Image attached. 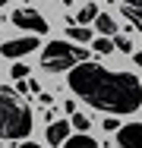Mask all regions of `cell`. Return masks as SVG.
Masks as SVG:
<instances>
[{
	"mask_svg": "<svg viewBox=\"0 0 142 148\" xmlns=\"http://www.w3.org/2000/svg\"><path fill=\"white\" fill-rule=\"evenodd\" d=\"M70 88L85 104L104 114H133L142 107V82L133 73H111L98 63H79L70 69Z\"/></svg>",
	"mask_w": 142,
	"mask_h": 148,
	"instance_id": "1",
	"label": "cell"
},
{
	"mask_svg": "<svg viewBox=\"0 0 142 148\" xmlns=\"http://www.w3.org/2000/svg\"><path fill=\"white\" fill-rule=\"evenodd\" d=\"M32 132V107L19 91L0 85V139H26Z\"/></svg>",
	"mask_w": 142,
	"mask_h": 148,
	"instance_id": "2",
	"label": "cell"
},
{
	"mask_svg": "<svg viewBox=\"0 0 142 148\" xmlns=\"http://www.w3.org/2000/svg\"><path fill=\"white\" fill-rule=\"evenodd\" d=\"M79 63H88V51L70 44V41H51L41 51V66L48 73H63V69H76Z\"/></svg>",
	"mask_w": 142,
	"mask_h": 148,
	"instance_id": "3",
	"label": "cell"
},
{
	"mask_svg": "<svg viewBox=\"0 0 142 148\" xmlns=\"http://www.w3.org/2000/svg\"><path fill=\"white\" fill-rule=\"evenodd\" d=\"M10 22H13L16 29H26V32H32L35 38L48 32V22H44V16H41L38 10H32V6H19V10H16V13L10 16Z\"/></svg>",
	"mask_w": 142,
	"mask_h": 148,
	"instance_id": "4",
	"label": "cell"
},
{
	"mask_svg": "<svg viewBox=\"0 0 142 148\" xmlns=\"http://www.w3.org/2000/svg\"><path fill=\"white\" fill-rule=\"evenodd\" d=\"M32 51H38V38H35V35L16 38V41H3V44H0V54L6 60H19V57H26V54H32Z\"/></svg>",
	"mask_w": 142,
	"mask_h": 148,
	"instance_id": "5",
	"label": "cell"
},
{
	"mask_svg": "<svg viewBox=\"0 0 142 148\" xmlns=\"http://www.w3.org/2000/svg\"><path fill=\"white\" fill-rule=\"evenodd\" d=\"M117 148H142V123H130L117 132Z\"/></svg>",
	"mask_w": 142,
	"mask_h": 148,
	"instance_id": "6",
	"label": "cell"
},
{
	"mask_svg": "<svg viewBox=\"0 0 142 148\" xmlns=\"http://www.w3.org/2000/svg\"><path fill=\"white\" fill-rule=\"evenodd\" d=\"M70 129H73V126H70L66 120L51 123V126H48V142H51V145H63V142L70 139Z\"/></svg>",
	"mask_w": 142,
	"mask_h": 148,
	"instance_id": "7",
	"label": "cell"
},
{
	"mask_svg": "<svg viewBox=\"0 0 142 148\" xmlns=\"http://www.w3.org/2000/svg\"><path fill=\"white\" fill-rule=\"evenodd\" d=\"M120 13L133 25H139V32H142V0H136V3H120Z\"/></svg>",
	"mask_w": 142,
	"mask_h": 148,
	"instance_id": "8",
	"label": "cell"
},
{
	"mask_svg": "<svg viewBox=\"0 0 142 148\" xmlns=\"http://www.w3.org/2000/svg\"><path fill=\"white\" fill-rule=\"evenodd\" d=\"M66 35H70V41H76V47L92 41V32H88V29H82V25H66Z\"/></svg>",
	"mask_w": 142,
	"mask_h": 148,
	"instance_id": "9",
	"label": "cell"
},
{
	"mask_svg": "<svg viewBox=\"0 0 142 148\" xmlns=\"http://www.w3.org/2000/svg\"><path fill=\"white\" fill-rule=\"evenodd\" d=\"M95 25H98V32L104 35V38H111L114 32H117V22H114L108 13H98V19H95Z\"/></svg>",
	"mask_w": 142,
	"mask_h": 148,
	"instance_id": "10",
	"label": "cell"
},
{
	"mask_svg": "<svg viewBox=\"0 0 142 148\" xmlns=\"http://www.w3.org/2000/svg\"><path fill=\"white\" fill-rule=\"evenodd\" d=\"M63 148H98V142H95L92 136H70V139L63 142Z\"/></svg>",
	"mask_w": 142,
	"mask_h": 148,
	"instance_id": "11",
	"label": "cell"
},
{
	"mask_svg": "<svg viewBox=\"0 0 142 148\" xmlns=\"http://www.w3.org/2000/svg\"><path fill=\"white\" fill-rule=\"evenodd\" d=\"M95 19H98V6H95V3H85L82 10H79V16H76V22H79L82 29H85V22H95Z\"/></svg>",
	"mask_w": 142,
	"mask_h": 148,
	"instance_id": "12",
	"label": "cell"
},
{
	"mask_svg": "<svg viewBox=\"0 0 142 148\" xmlns=\"http://www.w3.org/2000/svg\"><path fill=\"white\" fill-rule=\"evenodd\" d=\"M70 126H73V129H79V136H85V129H88V117H82V114H73Z\"/></svg>",
	"mask_w": 142,
	"mask_h": 148,
	"instance_id": "13",
	"label": "cell"
},
{
	"mask_svg": "<svg viewBox=\"0 0 142 148\" xmlns=\"http://www.w3.org/2000/svg\"><path fill=\"white\" fill-rule=\"evenodd\" d=\"M114 47L123 51V54H133V41H130L126 35H117V38H114Z\"/></svg>",
	"mask_w": 142,
	"mask_h": 148,
	"instance_id": "14",
	"label": "cell"
},
{
	"mask_svg": "<svg viewBox=\"0 0 142 148\" xmlns=\"http://www.w3.org/2000/svg\"><path fill=\"white\" fill-rule=\"evenodd\" d=\"M92 47H95L98 54H111V51H114V41H111V38H98Z\"/></svg>",
	"mask_w": 142,
	"mask_h": 148,
	"instance_id": "15",
	"label": "cell"
},
{
	"mask_svg": "<svg viewBox=\"0 0 142 148\" xmlns=\"http://www.w3.org/2000/svg\"><path fill=\"white\" fill-rule=\"evenodd\" d=\"M10 76L16 79V82H26V76H28V69H26V63H16L13 69H10Z\"/></svg>",
	"mask_w": 142,
	"mask_h": 148,
	"instance_id": "16",
	"label": "cell"
},
{
	"mask_svg": "<svg viewBox=\"0 0 142 148\" xmlns=\"http://www.w3.org/2000/svg\"><path fill=\"white\" fill-rule=\"evenodd\" d=\"M104 129H108V132H114V129H120V123H117L114 117H104Z\"/></svg>",
	"mask_w": 142,
	"mask_h": 148,
	"instance_id": "17",
	"label": "cell"
},
{
	"mask_svg": "<svg viewBox=\"0 0 142 148\" xmlns=\"http://www.w3.org/2000/svg\"><path fill=\"white\" fill-rule=\"evenodd\" d=\"M63 110H66L70 117H73V114H79V110H76V101H63Z\"/></svg>",
	"mask_w": 142,
	"mask_h": 148,
	"instance_id": "18",
	"label": "cell"
},
{
	"mask_svg": "<svg viewBox=\"0 0 142 148\" xmlns=\"http://www.w3.org/2000/svg\"><path fill=\"white\" fill-rule=\"evenodd\" d=\"M19 148H41V145H35V142H22Z\"/></svg>",
	"mask_w": 142,
	"mask_h": 148,
	"instance_id": "19",
	"label": "cell"
},
{
	"mask_svg": "<svg viewBox=\"0 0 142 148\" xmlns=\"http://www.w3.org/2000/svg\"><path fill=\"white\" fill-rule=\"evenodd\" d=\"M133 60H136V66H142V51H139V54H136Z\"/></svg>",
	"mask_w": 142,
	"mask_h": 148,
	"instance_id": "20",
	"label": "cell"
}]
</instances>
